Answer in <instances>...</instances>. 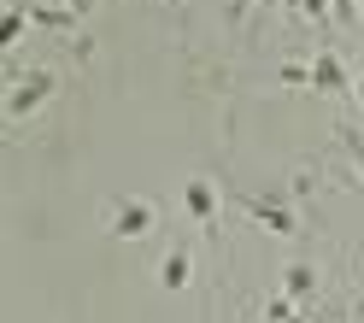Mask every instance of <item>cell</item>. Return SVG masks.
<instances>
[{
  "label": "cell",
  "instance_id": "52a82bcc",
  "mask_svg": "<svg viewBox=\"0 0 364 323\" xmlns=\"http://www.w3.org/2000/svg\"><path fill=\"white\" fill-rule=\"evenodd\" d=\"M282 294H294V300H300V306H306V300L317 294V265H311V259L288 265V270H282Z\"/></svg>",
  "mask_w": 364,
  "mask_h": 323
},
{
  "label": "cell",
  "instance_id": "4fadbf2b",
  "mask_svg": "<svg viewBox=\"0 0 364 323\" xmlns=\"http://www.w3.org/2000/svg\"><path fill=\"white\" fill-rule=\"evenodd\" d=\"M358 106H364V59H358Z\"/></svg>",
  "mask_w": 364,
  "mask_h": 323
},
{
  "label": "cell",
  "instance_id": "8fae6325",
  "mask_svg": "<svg viewBox=\"0 0 364 323\" xmlns=\"http://www.w3.org/2000/svg\"><path fill=\"white\" fill-rule=\"evenodd\" d=\"M288 6H306L311 24H329V0H288Z\"/></svg>",
  "mask_w": 364,
  "mask_h": 323
},
{
  "label": "cell",
  "instance_id": "9c48e42d",
  "mask_svg": "<svg viewBox=\"0 0 364 323\" xmlns=\"http://www.w3.org/2000/svg\"><path fill=\"white\" fill-rule=\"evenodd\" d=\"M24 24H30V12H24V6H12V12H6V24H0V41L12 48V41L24 36Z\"/></svg>",
  "mask_w": 364,
  "mask_h": 323
},
{
  "label": "cell",
  "instance_id": "ba28073f",
  "mask_svg": "<svg viewBox=\"0 0 364 323\" xmlns=\"http://www.w3.org/2000/svg\"><path fill=\"white\" fill-rule=\"evenodd\" d=\"M341 147L353 153V165H358V176H364V129H353V124H341Z\"/></svg>",
  "mask_w": 364,
  "mask_h": 323
},
{
  "label": "cell",
  "instance_id": "7c38bea8",
  "mask_svg": "<svg viewBox=\"0 0 364 323\" xmlns=\"http://www.w3.org/2000/svg\"><path fill=\"white\" fill-rule=\"evenodd\" d=\"M65 6H71L77 18H88V12H95V0H65Z\"/></svg>",
  "mask_w": 364,
  "mask_h": 323
},
{
  "label": "cell",
  "instance_id": "7a4b0ae2",
  "mask_svg": "<svg viewBox=\"0 0 364 323\" xmlns=\"http://www.w3.org/2000/svg\"><path fill=\"white\" fill-rule=\"evenodd\" d=\"M241 212H247V223H264L270 235H300V212L277 194H241Z\"/></svg>",
  "mask_w": 364,
  "mask_h": 323
},
{
  "label": "cell",
  "instance_id": "9a60e30c",
  "mask_svg": "<svg viewBox=\"0 0 364 323\" xmlns=\"http://www.w3.org/2000/svg\"><path fill=\"white\" fill-rule=\"evenodd\" d=\"M358 317H364V306H358Z\"/></svg>",
  "mask_w": 364,
  "mask_h": 323
},
{
  "label": "cell",
  "instance_id": "5bb4252c",
  "mask_svg": "<svg viewBox=\"0 0 364 323\" xmlns=\"http://www.w3.org/2000/svg\"><path fill=\"white\" fill-rule=\"evenodd\" d=\"M288 323H306V312H294V317H288Z\"/></svg>",
  "mask_w": 364,
  "mask_h": 323
},
{
  "label": "cell",
  "instance_id": "3957f363",
  "mask_svg": "<svg viewBox=\"0 0 364 323\" xmlns=\"http://www.w3.org/2000/svg\"><path fill=\"white\" fill-rule=\"evenodd\" d=\"M53 88H59V77H53V71H30V77H24V83H18L12 95H6V118H12V124L36 118V112L53 100Z\"/></svg>",
  "mask_w": 364,
  "mask_h": 323
},
{
  "label": "cell",
  "instance_id": "8992f818",
  "mask_svg": "<svg viewBox=\"0 0 364 323\" xmlns=\"http://www.w3.org/2000/svg\"><path fill=\"white\" fill-rule=\"evenodd\" d=\"M188 276H194V253L188 247H171L165 259H159V288H165V294H182Z\"/></svg>",
  "mask_w": 364,
  "mask_h": 323
},
{
  "label": "cell",
  "instance_id": "277c9868",
  "mask_svg": "<svg viewBox=\"0 0 364 323\" xmlns=\"http://www.w3.org/2000/svg\"><path fill=\"white\" fill-rule=\"evenodd\" d=\"M182 212H188L194 223H212V218H218V189H212L206 176H188V182H182Z\"/></svg>",
  "mask_w": 364,
  "mask_h": 323
},
{
  "label": "cell",
  "instance_id": "5b68a950",
  "mask_svg": "<svg viewBox=\"0 0 364 323\" xmlns=\"http://www.w3.org/2000/svg\"><path fill=\"white\" fill-rule=\"evenodd\" d=\"M347 83H353V71H347V59H341V53H317L311 59V88H323V95H347Z\"/></svg>",
  "mask_w": 364,
  "mask_h": 323
},
{
  "label": "cell",
  "instance_id": "30bf717a",
  "mask_svg": "<svg viewBox=\"0 0 364 323\" xmlns=\"http://www.w3.org/2000/svg\"><path fill=\"white\" fill-rule=\"evenodd\" d=\"M282 88H311V65H282Z\"/></svg>",
  "mask_w": 364,
  "mask_h": 323
},
{
  "label": "cell",
  "instance_id": "6da1fadb",
  "mask_svg": "<svg viewBox=\"0 0 364 323\" xmlns=\"http://www.w3.org/2000/svg\"><path fill=\"white\" fill-rule=\"evenodd\" d=\"M106 229H112L118 241H141V235H153V229H159V206L141 200V194L112 200V206H106Z\"/></svg>",
  "mask_w": 364,
  "mask_h": 323
}]
</instances>
